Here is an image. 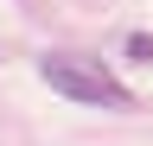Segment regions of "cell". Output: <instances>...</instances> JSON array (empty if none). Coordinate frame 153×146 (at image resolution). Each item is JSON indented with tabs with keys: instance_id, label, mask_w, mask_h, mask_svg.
I'll return each instance as SVG.
<instances>
[{
	"instance_id": "2",
	"label": "cell",
	"mask_w": 153,
	"mask_h": 146,
	"mask_svg": "<svg viewBox=\"0 0 153 146\" xmlns=\"http://www.w3.org/2000/svg\"><path fill=\"white\" fill-rule=\"evenodd\" d=\"M128 57H140V64L153 57V38H147V32H134V38H128Z\"/></svg>"
},
{
	"instance_id": "1",
	"label": "cell",
	"mask_w": 153,
	"mask_h": 146,
	"mask_svg": "<svg viewBox=\"0 0 153 146\" xmlns=\"http://www.w3.org/2000/svg\"><path fill=\"white\" fill-rule=\"evenodd\" d=\"M38 76H45L57 95H70V102H89V108H128V83H115L96 57H83V51H45L38 57Z\"/></svg>"
}]
</instances>
